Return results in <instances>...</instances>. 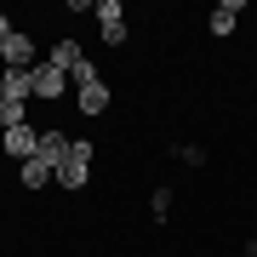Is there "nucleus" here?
<instances>
[{
    "label": "nucleus",
    "mask_w": 257,
    "mask_h": 257,
    "mask_svg": "<svg viewBox=\"0 0 257 257\" xmlns=\"http://www.w3.org/2000/svg\"><path fill=\"white\" fill-rule=\"evenodd\" d=\"M29 86H35V97H40V103H57V97L69 92V74H63V69H52V63H35V69H29Z\"/></svg>",
    "instance_id": "39448f33"
},
{
    "label": "nucleus",
    "mask_w": 257,
    "mask_h": 257,
    "mask_svg": "<svg viewBox=\"0 0 257 257\" xmlns=\"http://www.w3.org/2000/svg\"><path fill=\"white\" fill-rule=\"evenodd\" d=\"M74 109H80L86 120H103L114 109V86L109 80H92V86H80V92H74Z\"/></svg>",
    "instance_id": "7ed1b4c3"
},
{
    "label": "nucleus",
    "mask_w": 257,
    "mask_h": 257,
    "mask_svg": "<svg viewBox=\"0 0 257 257\" xmlns=\"http://www.w3.org/2000/svg\"><path fill=\"white\" fill-rule=\"evenodd\" d=\"M69 149H74V138H69V132H57V126H46V132H40V160H46L52 172L69 160Z\"/></svg>",
    "instance_id": "0eeeda50"
},
{
    "label": "nucleus",
    "mask_w": 257,
    "mask_h": 257,
    "mask_svg": "<svg viewBox=\"0 0 257 257\" xmlns=\"http://www.w3.org/2000/svg\"><path fill=\"white\" fill-rule=\"evenodd\" d=\"M12 126H29V103H0V132Z\"/></svg>",
    "instance_id": "9b49d317"
},
{
    "label": "nucleus",
    "mask_w": 257,
    "mask_h": 257,
    "mask_svg": "<svg viewBox=\"0 0 257 257\" xmlns=\"http://www.w3.org/2000/svg\"><path fill=\"white\" fill-rule=\"evenodd\" d=\"M46 63L69 74V80H74V92H80V86H92V80H103V74H97V63H92L80 46H74V40H57V46L46 52Z\"/></svg>",
    "instance_id": "f257e3e1"
},
{
    "label": "nucleus",
    "mask_w": 257,
    "mask_h": 257,
    "mask_svg": "<svg viewBox=\"0 0 257 257\" xmlns=\"http://www.w3.org/2000/svg\"><path fill=\"white\" fill-rule=\"evenodd\" d=\"M92 18H97L103 46H126V35H132V29H126V6H120V0H97V12H92Z\"/></svg>",
    "instance_id": "f03ea898"
},
{
    "label": "nucleus",
    "mask_w": 257,
    "mask_h": 257,
    "mask_svg": "<svg viewBox=\"0 0 257 257\" xmlns=\"http://www.w3.org/2000/svg\"><path fill=\"white\" fill-rule=\"evenodd\" d=\"M6 35H18V29H12V18H6V12H0V40H6Z\"/></svg>",
    "instance_id": "4468645a"
},
{
    "label": "nucleus",
    "mask_w": 257,
    "mask_h": 257,
    "mask_svg": "<svg viewBox=\"0 0 257 257\" xmlns=\"http://www.w3.org/2000/svg\"><path fill=\"white\" fill-rule=\"evenodd\" d=\"M172 155H177V160H183V166H206V149H200V143H177V149H172Z\"/></svg>",
    "instance_id": "ddd939ff"
},
{
    "label": "nucleus",
    "mask_w": 257,
    "mask_h": 257,
    "mask_svg": "<svg viewBox=\"0 0 257 257\" xmlns=\"http://www.w3.org/2000/svg\"><path fill=\"white\" fill-rule=\"evenodd\" d=\"M46 183H57V172H52V166L40 160V155L18 166V189H23V194H35V189H46Z\"/></svg>",
    "instance_id": "9d476101"
},
{
    "label": "nucleus",
    "mask_w": 257,
    "mask_h": 257,
    "mask_svg": "<svg viewBox=\"0 0 257 257\" xmlns=\"http://www.w3.org/2000/svg\"><path fill=\"white\" fill-rule=\"evenodd\" d=\"M0 69H35V35H29V29L0 40Z\"/></svg>",
    "instance_id": "20e7f679"
},
{
    "label": "nucleus",
    "mask_w": 257,
    "mask_h": 257,
    "mask_svg": "<svg viewBox=\"0 0 257 257\" xmlns=\"http://www.w3.org/2000/svg\"><path fill=\"white\" fill-rule=\"evenodd\" d=\"M86 183H92V160H74V155H69L63 166H57V189H63L69 200H74V194H80Z\"/></svg>",
    "instance_id": "423d86ee"
},
{
    "label": "nucleus",
    "mask_w": 257,
    "mask_h": 257,
    "mask_svg": "<svg viewBox=\"0 0 257 257\" xmlns=\"http://www.w3.org/2000/svg\"><path fill=\"white\" fill-rule=\"evenodd\" d=\"M149 217H155V223L172 217V189H155V200H149Z\"/></svg>",
    "instance_id": "f8f14e48"
},
{
    "label": "nucleus",
    "mask_w": 257,
    "mask_h": 257,
    "mask_svg": "<svg viewBox=\"0 0 257 257\" xmlns=\"http://www.w3.org/2000/svg\"><path fill=\"white\" fill-rule=\"evenodd\" d=\"M35 86H29V69H0V103H29Z\"/></svg>",
    "instance_id": "1a4fd4ad"
},
{
    "label": "nucleus",
    "mask_w": 257,
    "mask_h": 257,
    "mask_svg": "<svg viewBox=\"0 0 257 257\" xmlns=\"http://www.w3.org/2000/svg\"><path fill=\"white\" fill-rule=\"evenodd\" d=\"M240 12H246V0H217V6H211V18H206V29L211 35H234V23H240Z\"/></svg>",
    "instance_id": "6e6552de"
}]
</instances>
